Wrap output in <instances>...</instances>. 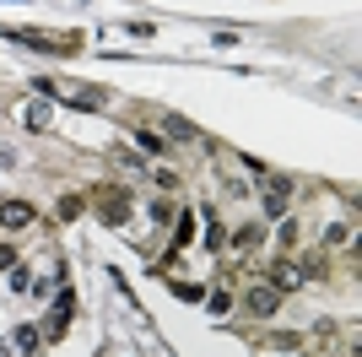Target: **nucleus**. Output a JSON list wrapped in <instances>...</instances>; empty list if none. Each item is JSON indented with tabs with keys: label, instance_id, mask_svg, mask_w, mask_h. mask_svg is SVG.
<instances>
[{
	"label": "nucleus",
	"instance_id": "obj_1",
	"mask_svg": "<svg viewBox=\"0 0 362 357\" xmlns=\"http://www.w3.org/2000/svg\"><path fill=\"white\" fill-rule=\"evenodd\" d=\"M243 309L255 314V320H271V314L281 309V293H276V287H249V298H243Z\"/></svg>",
	"mask_w": 362,
	"mask_h": 357
},
{
	"label": "nucleus",
	"instance_id": "obj_2",
	"mask_svg": "<svg viewBox=\"0 0 362 357\" xmlns=\"http://www.w3.org/2000/svg\"><path fill=\"white\" fill-rule=\"evenodd\" d=\"M33 222H38V211H33L28 201H6V206H0V228L22 233V228H33Z\"/></svg>",
	"mask_w": 362,
	"mask_h": 357
},
{
	"label": "nucleus",
	"instance_id": "obj_3",
	"mask_svg": "<svg viewBox=\"0 0 362 357\" xmlns=\"http://www.w3.org/2000/svg\"><path fill=\"white\" fill-rule=\"evenodd\" d=\"M287 195H292V179H271V185H265V217H281V211H287Z\"/></svg>",
	"mask_w": 362,
	"mask_h": 357
},
{
	"label": "nucleus",
	"instance_id": "obj_4",
	"mask_svg": "<svg viewBox=\"0 0 362 357\" xmlns=\"http://www.w3.org/2000/svg\"><path fill=\"white\" fill-rule=\"evenodd\" d=\"M103 217L119 228V222L130 217V195H119V189H103Z\"/></svg>",
	"mask_w": 362,
	"mask_h": 357
},
{
	"label": "nucleus",
	"instance_id": "obj_5",
	"mask_svg": "<svg viewBox=\"0 0 362 357\" xmlns=\"http://www.w3.org/2000/svg\"><path fill=\"white\" fill-rule=\"evenodd\" d=\"M28 130H49V103H28Z\"/></svg>",
	"mask_w": 362,
	"mask_h": 357
},
{
	"label": "nucleus",
	"instance_id": "obj_6",
	"mask_svg": "<svg viewBox=\"0 0 362 357\" xmlns=\"http://www.w3.org/2000/svg\"><path fill=\"white\" fill-rule=\"evenodd\" d=\"M206 309H211V314H227V309H233V298H227V293H211V298H206Z\"/></svg>",
	"mask_w": 362,
	"mask_h": 357
},
{
	"label": "nucleus",
	"instance_id": "obj_7",
	"mask_svg": "<svg viewBox=\"0 0 362 357\" xmlns=\"http://www.w3.org/2000/svg\"><path fill=\"white\" fill-rule=\"evenodd\" d=\"M136 141H141V152H163V136H151V130H141Z\"/></svg>",
	"mask_w": 362,
	"mask_h": 357
},
{
	"label": "nucleus",
	"instance_id": "obj_8",
	"mask_svg": "<svg viewBox=\"0 0 362 357\" xmlns=\"http://www.w3.org/2000/svg\"><path fill=\"white\" fill-rule=\"evenodd\" d=\"M11 341H16V346H38V330H33V325H22V330L11 336Z\"/></svg>",
	"mask_w": 362,
	"mask_h": 357
},
{
	"label": "nucleus",
	"instance_id": "obj_9",
	"mask_svg": "<svg viewBox=\"0 0 362 357\" xmlns=\"http://www.w3.org/2000/svg\"><path fill=\"white\" fill-rule=\"evenodd\" d=\"M238 249H249V244H259V228H238V238H233Z\"/></svg>",
	"mask_w": 362,
	"mask_h": 357
},
{
	"label": "nucleus",
	"instance_id": "obj_10",
	"mask_svg": "<svg viewBox=\"0 0 362 357\" xmlns=\"http://www.w3.org/2000/svg\"><path fill=\"white\" fill-rule=\"evenodd\" d=\"M16 265V249H0V271H11Z\"/></svg>",
	"mask_w": 362,
	"mask_h": 357
},
{
	"label": "nucleus",
	"instance_id": "obj_11",
	"mask_svg": "<svg viewBox=\"0 0 362 357\" xmlns=\"http://www.w3.org/2000/svg\"><path fill=\"white\" fill-rule=\"evenodd\" d=\"M0 357H11V352H6V346H0Z\"/></svg>",
	"mask_w": 362,
	"mask_h": 357
}]
</instances>
